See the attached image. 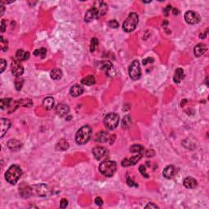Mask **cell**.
<instances>
[{
  "mask_svg": "<svg viewBox=\"0 0 209 209\" xmlns=\"http://www.w3.org/2000/svg\"><path fill=\"white\" fill-rule=\"evenodd\" d=\"M21 174V168H20L19 166L12 165L5 173V178H6L7 181L10 183L11 185H15L16 183L19 181Z\"/></svg>",
  "mask_w": 209,
  "mask_h": 209,
  "instance_id": "1",
  "label": "cell"
},
{
  "mask_svg": "<svg viewBox=\"0 0 209 209\" xmlns=\"http://www.w3.org/2000/svg\"><path fill=\"white\" fill-rule=\"evenodd\" d=\"M91 128L89 126H83L78 129L75 135V142L78 145H84L91 137Z\"/></svg>",
  "mask_w": 209,
  "mask_h": 209,
  "instance_id": "2",
  "label": "cell"
},
{
  "mask_svg": "<svg viewBox=\"0 0 209 209\" xmlns=\"http://www.w3.org/2000/svg\"><path fill=\"white\" fill-rule=\"evenodd\" d=\"M138 22H139V16L137 13H130L127 19L124 21L123 24V29L127 33L132 32L137 28Z\"/></svg>",
  "mask_w": 209,
  "mask_h": 209,
  "instance_id": "3",
  "label": "cell"
},
{
  "mask_svg": "<svg viewBox=\"0 0 209 209\" xmlns=\"http://www.w3.org/2000/svg\"><path fill=\"white\" fill-rule=\"evenodd\" d=\"M116 163L114 161L106 160L100 163L99 166V171L102 175L107 177H111L116 172Z\"/></svg>",
  "mask_w": 209,
  "mask_h": 209,
  "instance_id": "4",
  "label": "cell"
},
{
  "mask_svg": "<svg viewBox=\"0 0 209 209\" xmlns=\"http://www.w3.org/2000/svg\"><path fill=\"white\" fill-rule=\"evenodd\" d=\"M118 123H119V116L117 114H108L104 118V126L109 130L115 129L118 125Z\"/></svg>",
  "mask_w": 209,
  "mask_h": 209,
  "instance_id": "5",
  "label": "cell"
},
{
  "mask_svg": "<svg viewBox=\"0 0 209 209\" xmlns=\"http://www.w3.org/2000/svg\"><path fill=\"white\" fill-rule=\"evenodd\" d=\"M20 105L19 101H16L12 98H2L1 100L0 107L2 110H7L9 113L14 112Z\"/></svg>",
  "mask_w": 209,
  "mask_h": 209,
  "instance_id": "6",
  "label": "cell"
},
{
  "mask_svg": "<svg viewBox=\"0 0 209 209\" xmlns=\"http://www.w3.org/2000/svg\"><path fill=\"white\" fill-rule=\"evenodd\" d=\"M128 73L130 78L132 80H138L142 76V70L138 61H133L128 68Z\"/></svg>",
  "mask_w": 209,
  "mask_h": 209,
  "instance_id": "7",
  "label": "cell"
},
{
  "mask_svg": "<svg viewBox=\"0 0 209 209\" xmlns=\"http://www.w3.org/2000/svg\"><path fill=\"white\" fill-rule=\"evenodd\" d=\"M185 20L188 24L195 25L200 21L201 17L196 12L187 11L185 13Z\"/></svg>",
  "mask_w": 209,
  "mask_h": 209,
  "instance_id": "8",
  "label": "cell"
},
{
  "mask_svg": "<svg viewBox=\"0 0 209 209\" xmlns=\"http://www.w3.org/2000/svg\"><path fill=\"white\" fill-rule=\"evenodd\" d=\"M48 186L44 184H41V185H35L31 187V192L32 194L34 193V191L35 192V194H37L39 197H45L48 193Z\"/></svg>",
  "mask_w": 209,
  "mask_h": 209,
  "instance_id": "9",
  "label": "cell"
},
{
  "mask_svg": "<svg viewBox=\"0 0 209 209\" xmlns=\"http://www.w3.org/2000/svg\"><path fill=\"white\" fill-rule=\"evenodd\" d=\"M99 16H100L99 12H98V10L95 7H91V9H89L87 12V13H86V15L84 16V21L86 22H91L94 19L98 18Z\"/></svg>",
  "mask_w": 209,
  "mask_h": 209,
  "instance_id": "10",
  "label": "cell"
},
{
  "mask_svg": "<svg viewBox=\"0 0 209 209\" xmlns=\"http://www.w3.org/2000/svg\"><path fill=\"white\" fill-rule=\"evenodd\" d=\"M101 69L106 73L107 76L114 77L116 74V70L114 68L113 65L109 61H104L101 63Z\"/></svg>",
  "mask_w": 209,
  "mask_h": 209,
  "instance_id": "11",
  "label": "cell"
},
{
  "mask_svg": "<svg viewBox=\"0 0 209 209\" xmlns=\"http://www.w3.org/2000/svg\"><path fill=\"white\" fill-rule=\"evenodd\" d=\"M12 69V73L14 76H16V78L17 77H21L24 73V68L20 63H18L17 61H15L12 64L11 66Z\"/></svg>",
  "mask_w": 209,
  "mask_h": 209,
  "instance_id": "12",
  "label": "cell"
},
{
  "mask_svg": "<svg viewBox=\"0 0 209 209\" xmlns=\"http://www.w3.org/2000/svg\"><path fill=\"white\" fill-rule=\"evenodd\" d=\"M107 153H108L107 149L103 147V146H96L92 150V154L95 156V158L98 159V160L102 159L103 157L106 156Z\"/></svg>",
  "mask_w": 209,
  "mask_h": 209,
  "instance_id": "13",
  "label": "cell"
},
{
  "mask_svg": "<svg viewBox=\"0 0 209 209\" xmlns=\"http://www.w3.org/2000/svg\"><path fill=\"white\" fill-rule=\"evenodd\" d=\"M141 158H142V154H138L137 155L132 156L130 159L126 158L122 161V166L123 167H129V166L135 165L136 163L141 159Z\"/></svg>",
  "mask_w": 209,
  "mask_h": 209,
  "instance_id": "14",
  "label": "cell"
},
{
  "mask_svg": "<svg viewBox=\"0 0 209 209\" xmlns=\"http://www.w3.org/2000/svg\"><path fill=\"white\" fill-rule=\"evenodd\" d=\"M56 111H57V114L59 116L65 117L70 112V108L66 104H62L61 103V104H57V106L56 107Z\"/></svg>",
  "mask_w": 209,
  "mask_h": 209,
  "instance_id": "15",
  "label": "cell"
},
{
  "mask_svg": "<svg viewBox=\"0 0 209 209\" xmlns=\"http://www.w3.org/2000/svg\"><path fill=\"white\" fill-rule=\"evenodd\" d=\"M0 127H1V136L0 137H3L11 127V122L7 118H1L0 119Z\"/></svg>",
  "mask_w": 209,
  "mask_h": 209,
  "instance_id": "16",
  "label": "cell"
},
{
  "mask_svg": "<svg viewBox=\"0 0 209 209\" xmlns=\"http://www.w3.org/2000/svg\"><path fill=\"white\" fill-rule=\"evenodd\" d=\"M185 78V72L181 68H177L175 71L174 76H173V82L175 83H180Z\"/></svg>",
  "mask_w": 209,
  "mask_h": 209,
  "instance_id": "17",
  "label": "cell"
},
{
  "mask_svg": "<svg viewBox=\"0 0 209 209\" xmlns=\"http://www.w3.org/2000/svg\"><path fill=\"white\" fill-rule=\"evenodd\" d=\"M183 184L185 185V187L187 189H194L198 185L197 181L192 176H187L186 178H185Z\"/></svg>",
  "mask_w": 209,
  "mask_h": 209,
  "instance_id": "18",
  "label": "cell"
},
{
  "mask_svg": "<svg viewBox=\"0 0 209 209\" xmlns=\"http://www.w3.org/2000/svg\"><path fill=\"white\" fill-rule=\"evenodd\" d=\"M207 51V47L205 44H198L194 47V56L196 57H200L201 56L204 54L205 52Z\"/></svg>",
  "mask_w": 209,
  "mask_h": 209,
  "instance_id": "19",
  "label": "cell"
},
{
  "mask_svg": "<svg viewBox=\"0 0 209 209\" xmlns=\"http://www.w3.org/2000/svg\"><path fill=\"white\" fill-rule=\"evenodd\" d=\"M83 87L81 85L75 84L70 88V95L74 97H77V96H80L83 93Z\"/></svg>",
  "mask_w": 209,
  "mask_h": 209,
  "instance_id": "20",
  "label": "cell"
},
{
  "mask_svg": "<svg viewBox=\"0 0 209 209\" xmlns=\"http://www.w3.org/2000/svg\"><path fill=\"white\" fill-rule=\"evenodd\" d=\"M54 104L55 100L52 96L46 97L44 100V101H43V106L47 110H51V109H52V108L54 107Z\"/></svg>",
  "mask_w": 209,
  "mask_h": 209,
  "instance_id": "21",
  "label": "cell"
},
{
  "mask_svg": "<svg viewBox=\"0 0 209 209\" xmlns=\"http://www.w3.org/2000/svg\"><path fill=\"white\" fill-rule=\"evenodd\" d=\"M22 144L21 142L17 141V140H10L8 142H7V147L11 150L13 151H16V150H19L21 148Z\"/></svg>",
  "mask_w": 209,
  "mask_h": 209,
  "instance_id": "22",
  "label": "cell"
},
{
  "mask_svg": "<svg viewBox=\"0 0 209 209\" xmlns=\"http://www.w3.org/2000/svg\"><path fill=\"white\" fill-rule=\"evenodd\" d=\"M174 172H175L174 167L172 165H170L164 168V170H163V175L165 178L170 179L172 178V176L174 175Z\"/></svg>",
  "mask_w": 209,
  "mask_h": 209,
  "instance_id": "23",
  "label": "cell"
},
{
  "mask_svg": "<svg viewBox=\"0 0 209 209\" xmlns=\"http://www.w3.org/2000/svg\"><path fill=\"white\" fill-rule=\"evenodd\" d=\"M63 75V73H62V70L61 69H58V68H54L53 70H51L50 76L52 79L54 80H58V79H61V77Z\"/></svg>",
  "mask_w": 209,
  "mask_h": 209,
  "instance_id": "24",
  "label": "cell"
},
{
  "mask_svg": "<svg viewBox=\"0 0 209 209\" xmlns=\"http://www.w3.org/2000/svg\"><path fill=\"white\" fill-rule=\"evenodd\" d=\"M16 57L19 61H26L30 58V53L29 52H25L22 49H19L16 53Z\"/></svg>",
  "mask_w": 209,
  "mask_h": 209,
  "instance_id": "25",
  "label": "cell"
},
{
  "mask_svg": "<svg viewBox=\"0 0 209 209\" xmlns=\"http://www.w3.org/2000/svg\"><path fill=\"white\" fill-rule=\"evenodd\" d=\"M81 83L83 85H87V86H92L96 83V78L92 75H88V76L83 78L81 80Z\"/></svg>",
  "mask_w": 209,
  "mask_h": 209,
  "instance_id": "26",
  "label": "cell"
},
{
  "mask_svg": "<svg viewBox=\"0 0 209 209\" xmlns=\"http://www.w3.org/2000/svg\"><path fill=\"white\" fill-rule=\"evenodd\" d=\"M109 138V137L108 136V133L106 132L102 131V132H100L96 134V141L99 142H106Z\"/></svg>",
  "mask_w": 209,
  "mask_h": 209,
  "instance_id": "27",
  "label": "cell"
},
{
  "mask_svg": "<svg viewBox=\"0 0 209 209\" xmlns=\"http://www.w3.org/2000/svg\"><path fill=\"white\" fill-rule=\"evenodd\" d=\"M68 148H69V143H68L67 141H65L64 139L59 141L58 143L56 146V149L57 150H61V151H65Z\"/></svg>",
  "mask_w": 209,
  "mask_h": 209,
  "instance_id": "28",
  "label": "cell"
},
{
  "mask_svg": "<svg viewBox=\"0 0 209 209\" xmlns=\"http://www.w3.org/2000/svg\"><path fill=\"white\" fill-rule=\"evenodd\" d=\"M98 4L97 7L94 6L95 7H96V9L98 10V12H99V14H100V16L102 15H104L105 13H106L107 12V4L105 3V2H96Z\"/></svg>",
  "mask_w": 209,
  "mask_h": 209,
  "instance_id": "29",
  "label": "cell"
},
{
  "mask_svg": "<svg viewBox=\"0 0 209 209\" xmlns=\"http://www.w3.org/2000/svg\"><path fill=\"white\" fill-rule=\"evenodd\" d=\"M145 150L142 146H140V145H133L132 146L130 147V151L132 153H138V154H141Z\"/></svg>",
  "mask_w": 209,
  "mask_h": 209,
  "instance_id": "30",
  "label": "cell"
},
{
  "mask_svg": "<svg viewBox=\"0 0 209 209\" xmlns=\"http://www.w3.org/2000/svg\"><path fill=\"white\" fill-rule=\"evenodd\" d=\"M46 54H47V50L45 48H39L37 49L34 52V55L35 56H38V57H40L42 59H44L46 57Z\"/></svg>",
  "mask_w": 209,
  "mask_h": 209,
  "instance_id": "31",
  "label": "cell"
},
{
  "mask_svg": "<svg viewBox=\"0 0 209 209\" xmlns=\"http://www.w3.org/2000/svg\"><path fill=\"white\" fill-rule=\"evenodd\" d=\"M0 42H1V49L2 52H7L8 49V42L5 39H3L2 36L0 37Z\"/></svg>",
  "mask_w": 209,
  "mask_h": 209,
  "instance_id": "32",
  "label": "cell"
},
{
  "mask_svg": "<svg viewBox=\"0 0 209 209\" xmlns=\"http://www.w3.org/2000/svg\"><path fill=\"white\" fill-rule=\"evenodd\" d=\"M23 83H24V79H23V78H20V77H17V78H16L15 80L16 89L17 90V91H20V90L21 89Z\"/></svg>",
  "mask_w": 209,
  "mask_h": 209,
  "instance_id": "33",
  "label": "cell"
},
{
  "mask_svg": "<svg viewBox=\"0 0 209 209\" xmlns=\"http://www.w3.org/2000/svg\"><path fill=\"white\" fill-rule=\"evenodd\" d=\"M98 45V39L96 38H92L91 40V45H90V52H93L96 50V47Z\"/></svg>",
  "mask_w": 209,
  "mask_h": 209,
  "instance_id": "34",
  "label": "cell"
},
{
  "mask_svg": "<svg viewBox=\"0 0 209 209\" xmlns=\"http://www.w3.org/2000/svg\"><path fill=\"white\" fill-rule=\"evenodd\" d=\"M19 102H20V104H21L22 106H25V107H30L33 104L32 100H31L30 99H28V98H26V99H23V100H21Z\"/></svg>",
  "mask_w": 209,
  "mask_h": 209,
  "instance_id": "35",
  "label": "cell"
},
{
  "mask_svg": "<svg viewBox=\"0 0 209 209\" xmlns=\"http://www.w3.org/2000/svg\"><path fill=\"white\" fill-rule=\"evenodd\" d=\"M131 123H132V120H131V118L129 116H125L123 118V119L122 121V125L123 128H128V127L130 126Z\"/></svg>",
  "mask_w": 209,
  "mask_h": 209,
  "instance_id": "36",
  "label": "cell"
},
{
  "mask_svg": "<svg viewBox=\"0 0 209 209\" xmlns=\"http://www.w3.org/2000/svg\"><path fill=\"white\" fill-rule=\"evenodd\" d=\"M108 26H109L110 28L113 29L118 28V21L116 20H111V21H109L108 22Z\"/></svg>",
  "mask_w": 209,
  "mask_h": 209,
  "instance_id": "37",
  "label": "cell"
},
{
  "mask_svg": "<svg viewBox=\"0 0 209 209\" xmlns=\"http://www.w3.org/2000/svg\"><path fill=\"white\" fill-rule=\"evenodd\" d=\"M7 67V61L4 59H0V71L1 73L4 71V70Z\"/></svg>",
  "mask_w": 209,
  "mask_h": 209,
  "instance_id": "38",
  "label": "cell"
},
{
  "mask_svg": "<svg viewBox=\"0 0 209 209\" xmlns=\"http://www.w3.org/2000/svg\"><path fill=\"white\" fill-rule=\"evenodd\" d=\"M139 171H140V172L142 173V176H145V177H146V178H148L149 175L147 174V173H146V167H145V166H144V165L140 166V167H139Z\"/></svg>",
  "mask_w": 209,
  "mask_h": 209,
  "instance_id": "39",
  "label": "cell"
},
{
  "mask_svg": "<svg viewBox=\"0 0 209 209\" xmlns=\"http://www.w3.org/2000/svg\"><path fill=\"white\" fill-rule=\"evenodd\" d=\"M127 183H128V185H129V186H134V187H137L138 186V185H137V183L135 182V181H132V179L130 178V177H128L127 178Z\"/></svg>",
  "mask_w": 209,
  "mask_h": 209,
  "instance_id": "40",
  "label": "cell"
},
{
  "mask_svg": "<svg viewBox=\"0 0 209 209\" xmlns=\"http://www.w3.org/2000/svg\"><path fill=\"white\" fill-rule=\"evenodd\" d=\"M68 206V200L67 199H65V198H62L61 200V202H60V207L61 208H65V207Z\"/></svg>",
  "mask_w": 209,
  "mask_h": 209,
  "instance_id": "41",
  "label": "cell"
},
{
  "mask_svg": "<svg viewBox=\"0 0 209 209\" xmlns=\"http://www.w3.org/2000/svg\"><path fill=\"white\" fill-rule=\"evenodd\" d=\"M171 9H172V6H171V5H168L165 8L163 9V13H164V15H165L166 16H168L169 15Z\"/></svg>",
  "mask_w": 209,
  "mask_h": 209,
  "instance_id": "42",
  "label": "cell"
},
{
  "mask_svg": "<svg viewBox=\"0 0 209 209\" xmlns=\"http://www.w3.org/2000/svg\"><path fill=\"white\" fill-rule=\"evenodd\" d=\"M146 155L148 158H151V157L155 156V151L153 150H148L146 151Z\"/></svg>",
  "mask_w": 209,
  "mask_h": 209,
  "instance_id": "43",
  "label": "cell"
},
{
  "mask_svg": "<svg viewBox=\"0 0 209 209\" xmlns=\"http://www.w3.org/2000/svg\"><path fill=\"white\" fill-rule=\"evenodd\" d=\"M95 202H96V204L97 205V206L100 207V206H102L103 204V200L100 198V197H97V198H95Z\"/></svg>",
  "mask_w": 209,
  "mask_h": 209,
  "instance_id": "44",
  "label": "cell"
},
{
  "mask_svg": "<svg viewBox=\"0 0 209 209\" xmlns=\"http://www.w3.org/2000/svg\"><path fill=\"white\" fill-rule=\"evenodd\" d=\"M153 61H154V59L152 58V57H148V58H146V59H144V61H143V65H146V64L148 63H152Z\"/></svg>",
  "mask_w": 209,
  "mask_h": 209,
  "instance_id": "45",
  "label": "cell"
},
{
  "mask_svg": "<svg viewBox=\"0 0 209 209\" xmlns=\"http://www.w3.org/2000/svg\"><path fill=\"white\" fill-rule=\"evenodd\" d=\"M145 207H146V208H159V207H158L156 204H154L152 202L148 203Z\"/></svg>",
  "mask_w": 209,
  "mask_h": 209,
  "instance_id": "46",
  "label": "cell"
},
{
  "mask_svg": "<svg viewBox=\"0 0 209 209\" xmlns=\"http://www.w3.org/2000/svg\"><path fill=\"white\" fill-rule=\"evenodd\" d=\"M6 30V25H5V21L2 20L1 21V32L3 33Z\"/></svg>",
  "mask_w": 209,
  "mask_h": 209,
  "instance_id": "47",
  "label": "cell"
},
{
  "mask_svg": "<svg viewBox=\"0 0 209 209\" xmlns=\"http://www.w3.org/2000/svg\"><path fill=\"white\" fill-rule=\"evenodd\" d=\"M1 14H0V16H2V15H3V14H4V11H5V7H4V6H3V3H2V2H1Z\"/></svg>",
  "mask_w": 209,
  "mask_h": 209,
  "instance_id": "48",
  "label": "cell"
},
{
  "mask_svg": "<svg viewBox=\"0 0 209 209\" xmlns=\"http://www.w3.org/2000/svg\"><path fill=\"white\" fill-rule=\"evenodd\" d=\"M206 36H207V32H205L204 34H201V35H199V38H200V39H205Z\"/></svg>",
  "mask_w": 209,
  "mask_h": 209,
  "instance_id": "49",
  "label": "cell"
},
{
  "mask_svg": "<svg viewBox=\"0 0 209 209\" xmlns=\"http://www.w3.org/2000/svg\"><path fill=\"white\" fill-rule=\"evenodd\" d=\"M173 14H174V15H178V14H179L178 10H177V9H176V8L173 9Z\"/></svg>",
  "mask_w": 209,
  "mask_h": 209,
  "instance_id": "50",
  "label": "cell"
}]
</instances>
